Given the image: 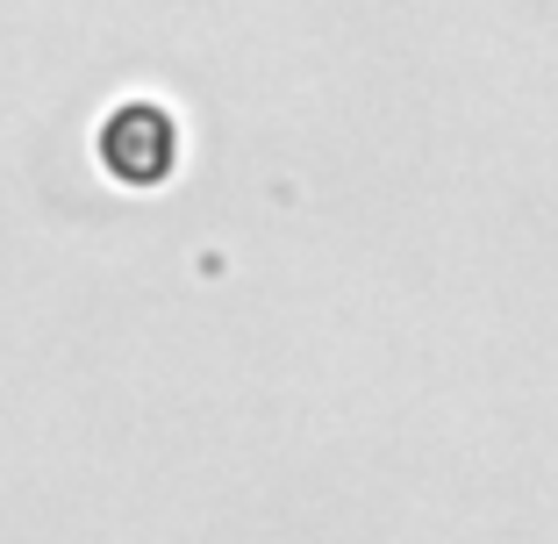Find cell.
<instances>
[{
	"label": "cell",
	"mask_w": 558,
	"mask_h": 544,
	"mask_svg": "<svg viewBox=\"0 0 558 544\" xmlns=\"http://www.w3.org/2000/svg\"><path fill=\"white\" fill-rule=\"evenodd\" d=\"M100 166L122 186H158L180 166V122L158 100H122L116 116L100 122Z\"/></svg>",
	"instance_id": "obj_1"
}]
</instances>
